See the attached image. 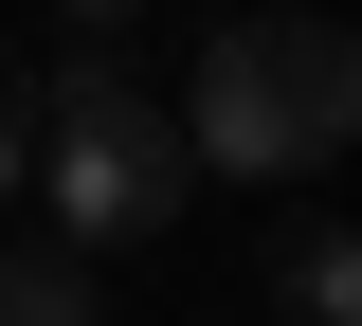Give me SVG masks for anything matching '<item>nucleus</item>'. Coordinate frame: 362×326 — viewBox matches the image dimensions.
I'll list each match as a JSON object with an SVG mask.
<instances>
[{"instance_id":"nucleus-1","label":"nucleus","mask_w":362,"mask_h":326,"mask_svg":"<svg viewBox=\"0 0 362 326\" xmlns=\"http://www.w3.org/2000/svg\"><path fill=\"white\" fill-rule=\"evenodd\" d=\"M181 145H199V182H326L362 145V37L308 18V0L218 18L199 73H181Z\"/></svg>"},{"instance_id":"nucleus-2","label":"nucleus","mask_w":362,"mask_h":326,"mask_svg":"<svg viewBox=\"0 0 362 326\" xmlns=\"http://www.w3.org/2000/svg\"><path fill=\"white\" fill-rule=\"evenodd\" d=\"M181 182H199V145H181V109L127 73V37H73L37 73V218L73 235V254H127V235L181 218Z\"/></svg>"},{"instance_id":"nucleus-3","label":"nucleus","mask_w":362,"mask_h":326,"mask_svg":"<svg viewBox=\"0 0 362 326\" xmlns=\"http://www.w3.org/2000/svg\"><path fill=\"white\" fill-rule=\"evenodd\" d=\"M0 326H109V272H90L73 235H18L0 254Z\"/></svg>"},{"instance_id":"nucleus-4","label":"nucleus","mask_w":362,"mask_h":326,"mask_svg":"<svg viewBox=\"0 0 362 326\" xmlns=\"http://www.w3.org/2000/svg\"><path fill=\"white\" fill-rule=\"evenodd\" d=\"M272 290H290V326H362V235H344V218H308L290 254H272Z\"/></svg>"},{"instance_id":"nucleus-5","label":"nucleus","mask_w":362,"mask_h":326,"mask_svg":"<svg viewBox=\"0 0 362 326\" xmlns=\"http://www.w3.org/2000/svg\"><path fill=\"white\" fill-rule=\"evenodd\" d=\"M37 182V54H18V18H0V199Z\"/></svg>"},{"instance_id":"nucleus-6","label":"nucleus","mask_w":362,"mask_h":326,"mask_svg":"<svg viewBox=\"0 0 362 326\" xmlns=\"http://www.w3.org/2000/svg\"><path fill=\"white\" fill-rule=\"evenodd\" d=\"M54 18H73V37H127V18H145V0H54Z\"/></svg>"}]
</instances>
